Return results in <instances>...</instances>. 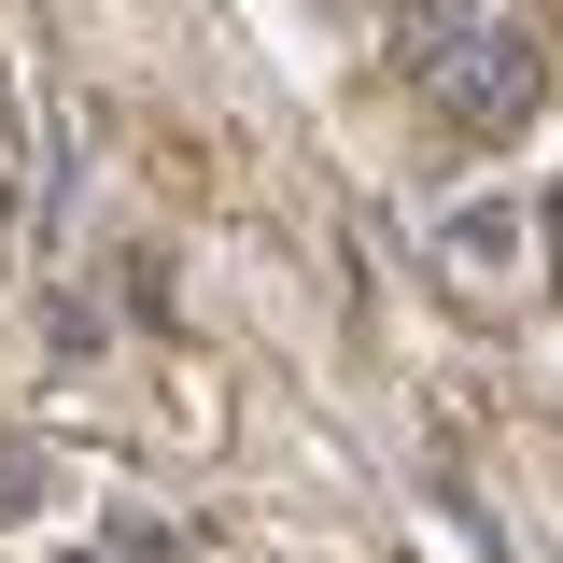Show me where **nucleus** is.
<instances>
[{"mask_svg":"<svg viewBox=\"0 0 563 563\" xmlns=\"http://www.w3.org/2000/svg\"><path fill=\"white\" fill-rule=\"evenodd\" d=\"M536 85H550V70H536V43H521V29H479L465 57L437 70V99H451V128H465V141H507L521 113H536Z\"/></svg>","mask_w":563,"mask_h":563,"instance_id":"nucleus-1","label":"nucleus"},{"mask_svg":"<svg viewBox=\"0 0 563 563\" xmlns=\"http://www.w3.org/2000/svg\"><path fill=\"white\" fill-rule=\"evenodd\" d=\"M465 43H479V0H395V14H380V57L409 70V85H437Z\"/></svg>","mask_w":563,"mask_h":563,"instance_id":"nucleus-2","label":"nucleus"},{"mask_svg":"<svg viewBox=\"0 0 563 563\" xmlns=\"http://www.w3.org/2000/svg\"><path fill=\"white\" fill-rule=\"evenodd\" d=\"M70 563H85V550H70Z\"/></svg>","mask_w":563,"mask_h":563,"instance_id":"nucleus-3","label":"nucleus"}]
</instances>
